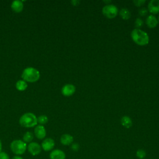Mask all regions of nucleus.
<instances>
[{
	"label": "nucleus",
	"mask_w": 159,
	"mask_h": 159,
	"mask_svg": "<svg viewBox=\"0 0 159 159\" xmlns=\"http://www.w3.org/2000/svg\"><path fill=\"white\" fill-rule=\"evenodd\" d=\"M147 12H148V9L147 8H145V7H142L139 11V14L141 16H144L147 15Z\"/></svg>",
	"instance_id": "4be33fe9"
},
{
	"label": "nucleus",
	"mask_w": 159,
	"mask_h": 159,
	"mask_svg": "<svg viewBox=\"0 0 159 159\" xmlns=\"http://www.w3.org/2000/svg\"><path fill=\"white\" fill-rule=\"evenodd\" d=\"M40 72L35 68L27 67L25 68L22 73V78L25 81L34 83L40 78Z\"/></svg>",
	"instance_id": "f03ea898"
},
{
	"label": "nucleus",
	"mask_w": 159,
	"mask_h": 159,
	"mask_svg": "<svg viewBox=\"0 0 159 159\" xmlns=\"http://www.w3.org/2000/svg\"><path fill=\"white\" fill-rule=\"evenodd\" d=\"M133 41L140 46L146 45L149 42V37L148 34L140 29H134L130 34Z\"/></svg>",
	"instance_id": "f257e3e1"
},
{
	"label": "nucleus",
	"mask_w": 159,
	"mask_h": 159,
	"mask_svg": "<svg viewBox=\"0 0 159 159\" xmlns=\"http://www.w3.org/2000/svg\"><path fill=\"white\" fill-rule=\"evenodd\" d=\"M37 123L39 124V125H43V124H45L48 122V117L45 115H41L37 117Z\"/></svg>",
	"instance_id": "6ab92c4d"
},
{
	"label": "nucleus",
	"mask_w": 159,
	"mask_h": 159,
	"mask_svg": "<svg viewBox=\"0 0 159 159\" xmlns=\"http://www.w3.org/2000/svg\"><path fill=\"white\" fill-rule=\"evenodd\" d=\"M158 21L159 22V16H158Z\"/></svg>",
	"instance_id": "c756f323"
},
{
	"label": "nucleus",
	"mask_w": 159,
	"mask_h": 159,
	"mask_svg": "<svg viewBox=\"0 0 159 159\" xmlns=\"http://www.w3.org/2000/svg\"><path fill=\"white\" fill-rule=\"evenodd\" d=\"M55 147V142L52 138L45 139L41 144L42 148L46 152L52 150Z\"/></svg>",
	"instance_id": "0eeeda50"
},
{
	"label": "nucleus",
	"mask_w": 159,
	"mask_h": 159,
	"mask_svg": "<svg viewBox=\"0 0 159 159\" xmlns=\"http://www.w3.org/2000/svg\"><path fill=\"white\" fill-rule=\"evenodd\" d=\"M27 149L32 155L36 156L40 153L42 147L39 143L35 142H32L29 143L27 147Z\"/></svg>",
	"instance_id": "423d86ee"
},
{
	"label": "nucleus",
	"mask_w": 159,
	"mask_h": 159,
	"mask_svg": "<svg viewBox=\"0 0 159 159\" xmlns=\"http://www.w3.org/2000/svg\"><path fill=\"white\" fill-rule=\"evenodd\" d=\"M148 10L152 14L159 12V0H151L148 4Z\"/></svg>",
	"instance_id": "9d476101"
},
{
	"label": "nucleus",
	"mask_w": 159,
	"mask_h": 159,
	"mask_svg": "<svg viewBox=\"0 0 159 159\" xmlns=\"http://www.w3.org/2000/svg\"><path fill=\"white\" fill-rule=\"evenodd\" d=\"M158 19L157 17L153 15H149L147 16L146 19V24L147 26L150 28H154L158 24Z\"/></svg>",
	"instance_id": "ddd939ff"
},
{
	"label": "nucleus",
	"mask_w": 159,
	"mask_h": 159,
	"mask_svg": "<svg viewBox=\"0 0 159 159\" xmlns=\"http://www.w3.org/2000/svg\"><path fill=\"white\" fill-rule=\"evenodd\" d=\"M73 141V136L68 134H65L62 135L60 137V142L61 144L64 145H69L72 143Z\"/></svg>",
	"instance_id": "4468645a"
},
{
	"label": "nucleus",
	"mask_w": 159,
	"mask_h": 159,
	"mask_svg": "<svg viewBox=\"0 0 159 159\" xmlns=\"http://www.w3.org/2000/svg\"><path fill=\"white\" fill-rule=\"evenodd\" d=\"M137 157L140 159H143L146 156V152L143 149H139L136 152Z\"/></svg>",
	"instance_id": "aec40b11"
},
{
	"label": "nucleus",
	"mask_w": 159,
	"mask_h": 159,
	"mask_svg": "<svg viewBox=\"0 0 159 159\" xmlns=\"http://www.w3.org/2000/svg\"><path fill=\"white\" fill-rule=\"evenodd\" d=\"M12 159H24L22 157H21L20 156H19V155H16L14 157H12Z\"/></svg>",
	"instance_id": "bb28decb"
},
{
	"label": "nucleus",
	"mask_w": 159,
	"mask_h": 159,
	"mask_svg": "<svg viewBox=\"0 0 159 159\" xmlns=\"http://www.w3.org/2000/svg\"><path fill=\"white\" fill-rule=\"evenodd\" d=\"M121 124L125 128H130L132 125V121L129 116H123L120 119Z\"/></svg>",
	"instance_id": "2eb2a0df"
},
{
	"label": "nucleus",
	"mask_w": 159,
	"mask_h": 159,
	"mask_svg": "<svg viewBox=\"0 0 159 159\" xmlns=\"http://www.w3.org/2000/svg\"><path fill=\"white\" fill-rule=\"evenodd\" d=\"M0 159H10L9 155L5 152H0Z\"/></svg>",
	"instance_id": "b1692460"
},
{
	"label": "nucleus",
	"mask_w": 159,
	"mask_h": 159,
	"mask_svg": "<svg viewBox=\"0 0 159 159\" xmlns=\"http://www.w3.org/2000/svg\"><path fill=\"white\" fill-rule=\"evenodd\" d=\"M34 134L38 139H43L46 136V130L44 126L41 125H37L34 129Z\"/></svg>",
	"instance_id": "1a4fd4ad"
},
{
	"label": "nucleus",
	"mask_w": 159,
	"mask_h": 159,
	"mask_svg": "<svg viewBox=\"0 0 159 159\" xmlns=\"http://www.w3.org/2000/svg\"><path fill=\"white\" fill-rule=\"evenodd\" d=\"M2 142H1V139H0V152H2Z\"/></svg>",
	"instance_id": "cd10ccee"
},
{
	"label": "nucleus",
	"mask_w": 159,
	"mask_h": 159,
	"mask_svg": "<svg viewBox=\"0 0 159 159\" xmlns=\"http://www.w3.org/2000/svg\"><path fill=\"white\" fill-rule=\"evenodd\" d=\"M27 144L22 140H14L10 144L11 150L16 155H21L27 150Z\"/></svg>",
	"instance_id": "20e7f679"
},
{
	"label": "nucleus",
	"mask_w": 159,
	"mask_h": 159,
	"mask_svg": "<svg viewBox=\"0 0 159 159\" xmlns=\"http://www.w3.org/2000/svg\"><path fill=\"white\" fill-rule=\"evenodd\" d=\"M71 2L73 6H78L80 4V1L79 0H73L71 1Z\"/></svg>",
	"instance_id": "a878e982"
},
{
	"label": "nucleus",
	"mask_w": 159,
	"mask_h": 159,
	"mask_svg": "<svg viewBox=\"0 0 159 159\" xmlns=\"http://www.w3.org/2000/svg\"><path fill=\"white\" fill-rule=\"evenodd\" d=\"M66 155L63 151L60 149L52 150L50 153V159H65Z\"/></svg>",
	"instance_id": "9b49d317"
},
{
	"label": "nucleus",
	"mask_w": 159,
	"mask_h": 159,
	"mask_svg": "<svg viewBox=\"0 0 159 159\" xmlns=\"http://www.w3.org/2000/svg\"><path fill=\"white\" fill-rule=\"evenodd\" d=\"M71 148L74 152H77L80 148V145L77 143H72V145L71 146Z\"/></svg>",
	"instance_id": "393cba45"
},
{
	"label": "nucleus",
	"mask_w": 159,
	"mask_h": 159,
	"mask_svg": "<svg viewBox=\"0 0 159 159\" xmlns=\"http://www.w3.org/2000/svg\"><path fill=\"white\" fill-rule=\"evenodd\" d=\"M133 2L135 4V6L137 7H140L145 2V0H134Z\"/></svg>",
	"instance_id": "5701e85b"
},
{
	"label": "nucleus",
	"mask_w": 159,
	"mask_h": 159,
	"mask_svg": "<svg viewBox=\"0 0 159 159\" xmlns=\"http://www.w3.org/2000/svg\"><path fill=\"white\" fill-rule=\"evenodd\" d=\"M119 15L124 20H128L131 16L130 11L127 8H122L119 11Z\"/></svg>",
	"instance_id": "f3484780"
},
{
	"label": "nucleus",
	"mask_w": 159,
	"mask_h": 159,
	"mask_svg": "<svg viewBox=\"0 0 159 159\" xmlns=\"http://www.w3.org/2000/svg\"><path fill=\"white\" fill-rule=\"evenodd\" d=\"M143 25V22L140 18H137L135 20V26L136 29H139Z\"/></svg>",
	"instance_id": "412c9836"
},
{
	"label": "nucleus",
	"mask_w": 159,
	"mask_h": 159,
	"mask_svg": "<svg viewBox=\"0 0 159 159\" xmlns=\"http://www.w3.org/2000/svg\"><path fill=\"white\" fill-rule=\"evenodd\" d=\"M11 8L16 12H20L24 8L23 2L20 0H15L11 4Z\"/></svg>",
	"instance_id": "f8f14e48"
},
{
	"label": "nucleus",
	"mask_w": 159,
	"mask_h": 159,
	"mask_svg": "<svg viewBox=\"0 0 159 159\" xmlns=\"http://www.w3.org/2000/svg\"><path fill=\"white\" fill-rule=\"evenodd\" d=\"M16 88L18 91H25L27 88V84L26 81H25L24 80H20L16 82Z\"/></svg>",
	"instance_id": "dca6fc26"
},
{
	"label": "nucleus",
	"mask_w": 159,
	"mask_h": 159,
	"mask_svg": "<svg viewBox=\"0 0 159 159\" xmlns=\"http://www.w3.org/2000/svg\"><path fill=\"white\" fill-rule=\"evenodd\" d=\"M75 91L76 88L72 84H66L61 88V93L65 96H72Z\"/></svg>",
	"instance_id": "6e6552de"
},
{
	"label": "nucleus",
	"mask_w": 159,
	"mask_h": 159,
	"mask_svg": "<svg viewBox=\"0 0 159 159\" xmlns=\"http://www.w3.org/2000/svg\"><path fill=\"white\" fill-rule=\"evenodd\" d=\"M104 2L105 3H106L107 4H109V3H110L111 1H104Z\"/></svg>",
	"instance_id": "c85d7f7f"
},
{
	"label": "nucleus",
	"mask_w": 159,
	"mask_h": 159,
	"mask_svg": "<svg viewBox=\"0 0 159 159\" xmlns=\"http://www.w3.org/2000/svg\"><path fill=\"white\" fill-rule=\"evenodd\" d=\"M102 14L104 16L107 18L112 19L114 18L118 13L117 7L114 4H106L104 6L102 9Z\"/></svg>",
	"instance_id": "39448f33"
},
{
	"label": "nucleus",
	"mask_w": 159,
	"mask_h": 159,
	"mask_svg": "<svg viewBox=\"0 0 159 159\" xmlns=\"http://www.w3.org/2000/svg\"><path fill=\"white\" fill-rule=\"evenodd\" d=\"M19 124L24 127H33L37 124V119L34 114L27 112L20 117Z\"/></svg>",
	"instance_id": "7ed1b4c3"
},
{
	"label": "nucleus",
	"mask_w": 159,
	"mask_h": 159,
	"mask_svg": "<svg viewBox=\"0 0 159 159\" xmlns=\"http://www.w3.org/2000/svg\"><path fill=\"white\" fill-rule=\"evenodd\" d=\"M34 139V135L32 132H26L22 137V140L25 142V143H30L32 142V141Z\"/></svg>",
	"instance_id": "a211bd4d"
}]
</instances>
